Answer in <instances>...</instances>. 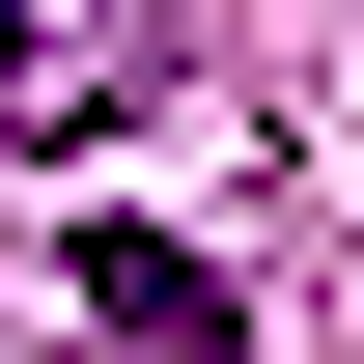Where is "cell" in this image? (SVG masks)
<instances>
[{"label":"cell","instance_id":"1","mask_svg":"<svg viewBox=\"0 0 364 364\" xmlns=\"http://www.w3.org/2000/svg\"><path fill=\"white\" fill-rule=\"evenodd\" d=\"M168 85V0H0V168H56V140H112Z\"/></svg>","mask_w":364,"mask_h":364},{"label":"cell","instance_id":"2","mask_svg":"<svg viewBox=\"0 0 364 364\" xmlns=\"http://www.w3.org/2000/svg\"><path fill=\"white\" fill-rule=\"evenodd\" d=\"M56 309H85V364H252V309H225V280H196L168 225H112L85 280H56Z\"/></svg>","mask_w":364,"mask_h":364}]
</instances>
